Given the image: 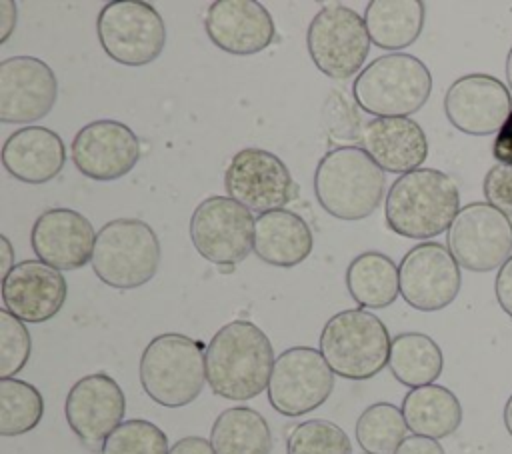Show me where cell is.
<instances>
[{"instance_id": "obj_1", "label": "cell", "mask_w": 512, "mask_h": 454, "mask_svg": "<svg viewBox=\"0 0 512 454\" xmlns=\"http://www.w3.org/2000/svg\"><path fill=\"white\" fill-rule=\"evenodd\" d=\"M274 362V348L264 330L250 320H232L206 346V380L216 396L252 400L268 388Z\"/></svg>"}, {"instance_id": "obj_2", "label": "cell", "mask_w": 512, "mask_h": 454, "mask_svg": "<svg viewBox=\"0 0 512 454\" xmlns=\"http://www.w3.org/2000/svg\"><path fill=\"white\" fill-rule=\"evenodd\" d=\"M458 212V184L436 168H418L398 176L384 202L386 226L394 234L414 240H428L446 232Z\"/></svg>"}, {"instance_id": "obj_3", "label": "cell", "mask_w": 512, "mask_h": 454, "mask_svg": "<svg viewBox=\"0 0 512 454\" xmlns=\"http://www.w3.org/2000/svg\"><path fill=\"white\" fill-rule=\"evenodd\" d=\"M384 186V170L360 146L328 150L314 172L318 204L340 220L368 218L380 206Z\"/></svg>"}, {"instance_id": "obj_4", "label": "cell", "mask_w": 512, "mask_h": 454, "mask_svg": "<svg viewBox=\"0 0 512 454\" xmlns=\"http://www.w3.org/2000/svg\"><path fill=\"white\" fill-rule=\"evenodd\" d=\"M430 92L428 66L404 52L374 58L352 84L356 104L374 118H408L428 102Z\"/></svg>"}, {"instance_id": "obj_5", "label": "cell", "mask_w": 512, "mask_h": 454, "mask_svg": "<svg viewBox=\"0 0 512 454\" xmlns=\"http://www.w3.org/2000/svg\"><path fill=\"white\" fill-rule=\"evenodd\" d=\"M140 384L160 406L182 408L198 398L206 382V348L186 334L166 332L140 356Z\"/></svg>"}, {"instance_id": "obj_6", "label": "cell", "mask_w": 512, "mask_h": 454, "mask_svg": "<svg viewBox=\"0 0 512 454\" xmlns=\"http://www.w3.org/2000/svg\"><path fill=\"white\" fill-rule=\"evenodd\" d=\"M392 338L384 322L366 308L334 314L320 332V352L332 372L346 380H368L384 370Z\"/></svg>"}, {"instance_id": "obj_7", "label": "cell", "mask_w": 512, "mask_h": 454, "mask_svg": "<svg viewBox=\"0 0 512 454\" xmlns=\"http://www.w3.org/2000/svg\"><path fill=\"white\" fill-rule=\"evenodd\" d=\"M162 260L156 232L140 218H114L96 232L92 270L106 286L132 290L150 282Z\"/></svg>"}, {"instance_id": "obj_8", "label": "cell", "mask_w": 512, "mask_h": 454, "mask_svg": "<svg viewBox=\"0 0 512 454\" xmlns=\"http://www.w3.org/2000/svg\"><path fill=\"white\" fill-rule=\"evenodd\" d=\"M96 34L102 50L124 66L154 62L166 44L160 12L140 0L106 2L96 18Z\"/></svg>"}, {"instance_id": "obj_9", "label": "cell", "mask_w": 512, "mask_h": 454, "mask_svg": "<svg viewBox=\"0 0 512 454\" xmlns=\"http://www.w3.org/2000/svg\"><path fill=\"white\" fill-rule=\"evenodd\" d=\"M370 42L364 16L342 4L320 8L306 32V46L314 66L336 80L350 78L362 68Z\"/></svg>"}, {"instance_id": "obj_10", "label": "cell", "mask_w": 512, "mask_h": 454, "mask_svg": "<svg viewBox=\"0 0 512 454\" xmlns=\"http://www.w3.org/2000/svg\"><path fill=\"white\" fill-rule=\"evenodd\" d=\"M266 390L278 414L296 418L328 400L334 390V372L320 350L294 346L276 356Z\"/></svg>"}, {"instance_id": "obj_11", "label": "cell", "mask_w": 512, "mask_h": 454, "mask_svg": "<svg viewBox=\"0 0 512 454\" xmlns=\"http://www.w3.org/2000/svg\"><path fill=\"white\" fill-rule=\"evenodd\" d=\"M446 244L470 272H490L512 256V222L488 202H470L448 228Z\"/></svg>"}, {"instance_id": "obj_12", "label": "cell", "mask_w": 512, "mask_h": 454, "mask_svg": "<svg viewBox=\"0 0 512 454\" xmlns=\"http://www.w3.org/2000/svg\"><path fill=\"white\" fill-rule=\"evenodd\" d=\"M254 218L230 196H208L190 218V240L212 264L242 262L254 250Z\"/></svg>"}, {"instance_id": "obj_13", "label": "cell", "mask_w": 512, "mask_h": 454, "mask_svg": "<svg viewBox=\"0 0 512 454\" xmlns=\"http://www.w3.org/2000/svg\"><path fill=\"white\" fill-rule=\"evenodd\" d=\"M224 188L232 200L258 214L282 210L298 192L288 166L262 148H244L232 156Z\"/></svg>"}, {"instance_id": "obj_14", "label": "cell", "mask_w": 512, "mask_h": 454, "mask_svg": "<svg viewBox=\"0 0 512 454\" xmlns=\"http://www.w3.org/2000/svg\"><path fill=\"white\" fill-rule=\"evenodd\" d=\"M400 296L420 312H436L452 304L462 286L460 264L440 242H420L410 248L400 266Z\"/></svg>"}, {"instance_id": "obj_15", "label": "cell", "mask_w": 512, "mask_h": 454, "mask_svg": "<svg viewBox=\"0 0 512 454\" xmlns=\"http://www.w3.org/2000/svg\"><path fill=\"white\" fill-rule=\"evenodd\" d=\"M512 112V94L496 76L474 72L456 78L444 94L448 122L470 136L498 134Z\"/></svg>"}, {"instance_id": "obj_16", "label": "cell", "mask_w": 512, "mask_h": 454, "mask_svg": "<svg viewBox=\"0 0 512 454\" xmlns=\"http://www.w3.org/2000/svg\"><path fill=\"white\" fill-rule=\"evenodd\" d=\"M58 96L54 70L34 56H10L0 62V120L30 124L50 114Z\"/></svg>"}, {"instance_id": "obj_17", "label": "cell", "mask_w": 512, "mask_h": 454, "mask_svg": "<svg viewBox=\"0 0 512 454\" xmlns=\"http://www.w3.org/2000/svg\"><path fill=\"white\" fill-rule=\"evenodd\" d=\"M72 162L80 174L98 182L126 176L140 160V140L124 122L94 120L82 126L70 146Z\"/></svg>"}, {"instance_id": "obj_18", "label": "cell", "mask_w": 512, "mask_h": 454, "mask_svg": "<svg viewBox=\"0 0 512 454\" xmlns=\"http://www.w3.org/2000/svg\"><path fill=\"white\" fill-rule=\"evenodd\" d=\"M124 412V392L118 382L104 372L76 380L64 402V416L70 430L90 448L104 444L122 424Z\"/></svg>"}, {"instance_id": "obj_19", "label": "cell", "mask_w": 512, "mask_h": 454, "mask_svg": "<svg viewBox=\"0 0 512 454\" xmlns=\"http://www.w3.org/2000/svg\"><path fill=\"white\" fill-rule=\"evenodd\" d=\"M30 244L44 264L76 270L92 260L96 232L84 214L72 208H50L34 220Z\"/></svg>"}, {"instance_id": "obj_20", "label": "cell", "mask_w": 512, "mask_h": 454, "mask_svg": "<svg viewBox=\"0 0 512 454\" xmlns=\"http://www.w3.org/2000/svg\"><path fill=\"white\" fill-rule=\"evenodd\" d=\"M204 30L214 46L234 56L268 48L276 36L272 14L256 0H216L204 16Z\"/></svg>"}, {"instance_id": "obj_21", "label": "cell", "mask_w": 512, "mask_h": 454, "mask_svg": "<svg viewBox=\"0 0 512 454\" xmlns=\"http://www.w3.org/2000/svg\"><path fill=\"white\" fill-rule=\"evenodd\" d=\"M66 294L64 274L42 260H22L2 278L4 308L22 322L40 324L54 318L64 306Z\"/></svg>"}, {"instance_id": "obj_22", "label": "cell", "mask_w": 512, "mask_h": 454, "mask_svg": "<svg viewBox=\"0 0 512 454\" xmlns=\"http://www.w3.org/2000/svg\"><path fill=\"white\" fill-rule=\"evenodd\" d=\"M360 148L386 172L408 174L428 158V138L412 118H370L360 124Z\"/></svg>"}, {"instance_id": "obj_23", "label": "cell", "mask_w": 512, "mask_h": 454, "mask_svg": "<svg viewBox=\"0 0 512 454\" xmlns=\"http://www.w3.org/2000/svg\"><path fill=\"white\" fill-rule=\"evenodd\" d=\"M2 164L8 174L20 182L44 184L62 172L66 164V146L50 128L24 126L6 138L2 146Z\"/></svg>"}, {"instance_id": "obj_24", "label": "cell", "mask_w": 512, "mask_h": 454, "mask_svg": "<svg viewBox=\"0 0 512 454\" xmlns=\"http://www.w3.org/2000/svg\"><path fill=\"white\" fill-rule=\"evenodd\" d=\"M312 244L310 226L292 210L264 212L254 222V252L270 266H298L310 256Z\"/></svg>"}, {"instance_id": "obj_25", "label": "cell", "mask_w": 512, "mask_h": 454, "mask_svg": "<svg viewBox=\"0 0 512 454\" xmlns=\"http://www.w3.org/2000/svg\"><path fill=\"white\" fill-rule=\"evenodd\" d=\"M406 426L416 436L446 438L462 424V404L452 390L440 384L412 388L402 400Z\"/></svg>"}, {"instance_id": "obj_26", "label": "cell", "mask_w": 512, "mask_h": 454, "mask_svg": "<svg viewBox=\"0 0 512 454\" xmlns=\"http://www.w3.org/2000/svg\"><path fill=\"white\" fill-rule=\"evenodd\" d=\"M426 6L420 0H372L364 10V24L374 46L402 50L414 44L424 28Z\"/></svg>"}, {"instance_id": "obj_27", "label": "cell", "mask_w": 512, "mask_h": 454, "mask_svg": "<svg viewBox=\"0 0 512 454\" xmlns=\"http://www.w3.org/2000/svg\"><path fill=\"white\" fill-rule=\"evenodd\" d=\"M346 288L360 308H386L400 292L398 266L378 250H366L346 268Z\"/></svg>"}, {"instance_id": "obj_28", "label": "cell", "mask_w": 512, "mask_h": 454, "mask_svg": "<svg viewBox=\"0 0 512 454\" xmlns=\"http://www.w3.org/2000/svg\"><path fill=\"white\" fill-rule=\"evenodd\" d=\"M210 444L216 454H270L274 442L260 412L248 406H232L214 420Z\"/></svg>"}, {"instance_id": "obj_29", "label": "cell", "mask_w": 512, "mask_h": 454, "mask_svg": "<svg viewBox=\"0 0 512 454\" xmlns=\"http://www.w3.org/2000/svg\"><path fill=\"white\" fill-rule=\"evenodd\" d=\"M388 368L400 384L420 388L434 384L442 374L444 356L436 340L428 334L402 332L392 338Z\"/></svg>"}, {"instance_id": "obj_30", "label": "cell", "mask_w": 512, "mask_h": 454, "mask_svg": "<svg viewBox=\"0 0 512 454\" xmlns=\"http://www.w3.org/2000/svg\"><path fill=\"white\" fill-rule=\"evenodd\" d=\"M44 398L36 386L20 378L0 380V434L22 436L38 426Z\"/></svg>"}, {"instance_id": "obj_31", "label": "cell", "mask_w": 512, "mask_h": 454, "mask_svg": "<svg viewBox=\"0 0 512 454\" xmlns=\"http://www.w3.org/2000/svg\"><path fill=\"white\" fill-rule=\"evenodd\" d=\"M354 432L366 454H394L404 442L408 426L398 406L376 402L358 416Z\"/></svg>"}, {"instance_id": "obj_32", "label": "cell", "mask_w": 512, "mask_h": 454, "mask_svg": "<svg viewBox=\"0 0 512 454\" xmlns=\"http://www.w3.org/2000/svg\"><path fill=\"white\" fill-rule=\"evenodd\" d=\"M286 454H352L348 434L330 420L312 418L296 424L286 440Z\"/></svg>"}, {"instance_id": "obj_33", "label": "cell", "mask_w": 512, "mask_h": 454, "mask_svg": "<svg viewBox=\"0 0 512 454\" xmlns=\"http://www.w3.org/2000/svg\"><path fill=\"white\" fill-rule=\"evenodd\" d=\"M166 434L142 418L124 420L102 444L100 454H168Z\"/></svg>"}, {"instance_id": "obj_34", "label": "cell", "mask_w": 512, "mask_h": 454, "mask_svg": "<svg viewBox=\"0 0 512 454\" xmlns=\"http://www.w3.org/2000/svg\"><path fill=\"white\" fill-rule=\"evenodd\" d=\"M32 338L20 318L0 310V380L14 378L28 362Z\"/></svg>"}, {"instance_id": "obj_35", "label": "cell", "mask_w": 512, "mask_h": 454, "mask_svg": "<svg viewBox=\"0 0 512 454\" xmlns=\"http://www.w3.org/2000/svg\"><path fill=\"white\" fill-rule=\"evenodd\" d=\"M324 126L330 136L336 140H356L360 130L358 112L354 106L348 104V100L342 96V92L332 90L324 104Z\"/></svg>"}, {"instance_id": "obj_36", "label": "cell", "mask_w": 512, "mask_h": 454, "mask_svg": "<svg viewBox=\"0 0 512 454\" xmlns=\"http://www.w3.org/2000/svg\"><path fill=\"white\" fill-rule=\"evenodd\" d=\"M486 202L512 218V164H494L482 182Z\"/></svg>"}, {"instance_id": "obj_37", "label": "cell", "mask_w": 512, "mask_h": 454, "mask_svg": "<svg viewBox=\"0 0 512 454\" xmlns=\"http://www.w3.org/2000/svg\"><path fill=\"white\" fill-rule=\"evenodd\" d=\"M494 294L504 314L512 318V256L498 268L494 280Z\"/></svg>"}, {"instance_id": "obj_38", "label": "cell", "mask_w": 512, "mask_h": 454, "mask_svg": "<svg viewBox=\"0 0 512 454\" xmlns=\"http://www.w3.org/2000/svg\"><path fill=\"white\" fill-rule=\"evenodd\" d=\"M492 156L498 164H512V112L492 142Z\"/></svg>"}, {"instance_id": "obj_39", "label": "cell", "mask_w": 512, "mask_h": 454, "mask_svg": "<svg viewBox=\"0 0 512 454\" xmlns=\"http://www.w3.org/2000/svg\"><path fill=\"white\" fill-rule=\"evenodd\" d=\"M394 454H446L442 444L426 436H406Z\"/></svg>"}, {"instance_id": "obj_40", "label": "cell", "mask_w": 512, "mask_h": 454, "mask_svg": "<svg viewBox=\"0 0 512 454\" xmlns=\"http://www.w3.org/2000/svg\"><path fill=\"white\" fill-rule=\"evenodd\" d=\"M168 454H216L212 444L202 436H186L172 444Z\"/></svg>"}, {"instance_id": "obj_41", "label": "cell", "mask_w": 512, "mask_h": 454, "mask_svg": "<svg viewBox=\"0 0 512 454\" xmlns=\"http://www.w3.org/2000/svg\"><path fill=\"white\" fill-rule=\"evenodd\" d=\"M18 12L12 0H0V42L4 44L16 28Z\"/></svg>"}, {"instance_id": "obj_42", "label": "cell", "mask_w": 512, "mask_h": 454, "mask_svg": "<svg viewBox=\"0 0 512 454\" xmlns=\"http://www.w3.org/2000/svg\"><path fill=\"white\" fill-rule=\"evenodd\" d=\"M0 244H2V248H0V254H2L0 272H2V278H6L12 272V268L16 266L14 264V250H12V244H10L6 234H0Z\"/></svg>"}, {"instance_id": "obj_43", "label": "cell", "mask_w": 512, "mask_h": 454, "mask_svg": "<svg viewBox=\"0 0 512 454\" xmlns=\"http://www.w3.org/2000/svg\"><path fill=\"white\" fill-rule=\"evenodd\" d=\"M502 418H504V426L512 438V394L508 396L506 404H504V412H502Z\"/></svg>"}, {"instance_id": "obj_44", "label": "cell", "mask_w": 512, "mask_h": 454, "mask_svg": "<svg viewBox=\"0 0 512 454\" xmlns=\"http://www.w3.org/2000/svg\"><path fill=\"white\" fill-rule=\"evenodd\" d=\"M506 80H508V88L512 90V46H510L508 56H506Z\"/></svg>"}, {"instance_id": "obj_45", "label": "cell", "mask_w": 512, "mask_h": 454, "mask_svg": "<svg viewBox=\"0 0 512 454\" xmlns=\"http://www.w3.org/2000/svg\"><path fill=\"white\" fill-rule=\"evenodd\" d=\"M364 454H366V452H364Z\"/></svg>"}]
</instances>
